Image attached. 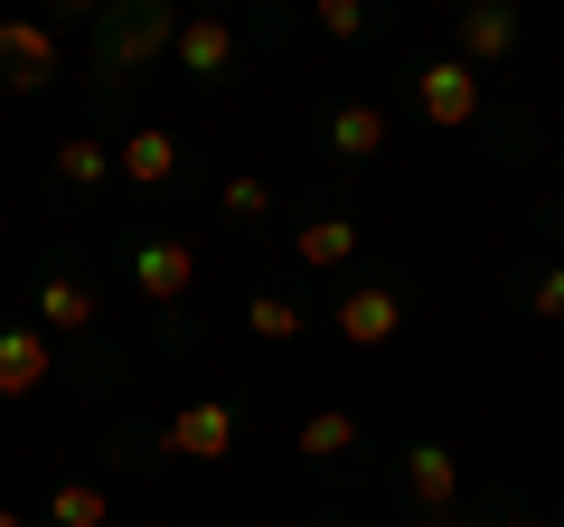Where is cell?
Masks as SVG:
<instances>
[{
	"label": "cell",
	"instance_id": "cell-3",
	"mask_svg": "<svg viewBox=\"0 0 564 527\" xmlns=\"http://www.w3.org/2000/svg\"><path fill=\"white\" fill-rule=\"evenodd\" d=\"M180 462H226L236 452V406H217V396H198V406H180L170 415V433H161Z\"/></svg>",
	"mask_w": 564,
	"mask_h": 527
},
{
	"label": "cell",
	"instance_id": "cell-6",
	"mask_svg": "<svg viewBox=\"0 0 564 527\" xmlns=\"http://www.w3.org/2000/svg\"><path fill=\"white\" fill-rule=\"evenodd\" d=\"M132 283L151 292V302H188V283H198V255H188L180 236H151L132 255Z\"/></svg>",
	"mask_w": 564,
	"mask_h": 527
},
{
	"label": "cell",
	"instance_id": "cell-16",
	"mask_svg": "<svg viewBox=\"0 0 564 527\" xmlns=\"http://www.w3.org/2000/svg\"><path fill=\"white\" fill-rule=\"evenodd\" d=\"M104 170H113V151H104L95 132H76V142H57V180H66V189H95Z\"/></svg>",
	"mask_w": 564,
	"mask_h": 527
},
{
	"label": "cell",
	"instance_id": "cell-14",
	"mask_svg": "<svg viewBox=\"0 0 564 527\" xmlns=\"http://www.w3.org/2000/svg\"><path fill=\"white\" fill-rule=\"evenodd\" d=\"M292 443H302L311 462H339V452L358 443V415H348V406H321V415H302V433H292Z\"/></svg>",
	"mask_w": 564,
	"mask_h": 527
},
{
	"label": "cell",
	"instance_id": "cell-5",
	"mask_svg": "<svg viewBox=\"0 0 564 527\" xmlns=\"http://www.w3.org/2000/svg\"><path fill=\"white\" fill-rule=\"evenodd\" d=\"M47 367H57V348H47V330H0V396L20 406V396H39L47 386Z\"/></svg>",
	"mask_w": 564,
	"mask_h": 527
},
{
	"label": "cell",
	"instance_id": "cell-13",
	"mask_svg": "<svg viewBox=\"0 0 564 527\" xmlns=\"http://www.w3.org/2000/svg\"><path fill=\"white\" fill-rule=\"evenodd\" d=\"M292 255H302L311 273H329V264H348V255H358V226H348V217H311L302 236H292Z\"/></svg>",
	"mask_w": 564,
	"mask_h": 527
},
{
	"label": "cell",
	"instance_id": "cell-21",
	"mask_svg": "<svg viewBox=\"0 0 564 527\" xmlns=\"http://www.w3.org/2000/svg\"><path fill=\"white\" fill-rule=\"evenodd\" d=\"M0 527H20V508H0Z\"/></svg>",
	"mask_w": 564,
	"mask_h": 527
},
{
	"label": "cell",
	"instance_id": "cell-18",
	"mask_svg": "<svg viewBox=\"0 0 564 527\" xmlns=\"http://www.w3.org/2000/svg\"><path fill=\"white\" fill-rule=\"evenodd\" d=\"M263 207H273V189H263L254 170H236V180H226V217H263Z\"/></svg>",
	"mask_w": 564,
	"mask_h": 527
},
{
	"label": "cell",
	"instance_id": "cell-9",
	"mask_svg": "<svg viewBox=\"0 0 564 527\" xmlns=\"http://www.w3.org/2000/svg\"><path fill=\"white\" fill-rule=\"evenodd\" d=\"M113 170L132 189H170V180H180V142H170V132H132V142L113 151Z\"/></svg>",
	"mask_w": 564,
	"mask_h": 527
},
{
	"label": "cell",
	"instance_id": "cell-22",
	"mask_svg": "<svg viewBox=\"0 0 564 527\" xmlns=\"http://www.w3.org/2000/svg\"><path fill=\"white\" fill-rule=\"evenodd\" d=\"M555 180H564V151H555Z\"/></svg>",
	"mask_w": 564,
	"mask_h": 527
},
{
	"label": "cell",
	"instance_id": "cell-19",
	"mask_svg": "<svg viewBox=\"0 0 564 527\" xmlns=\"http://www.w3.org/2000/svg\"><path fill=\"white\" fill-rule=\"evenodd\" d=\"M358 29H367L358 0H321V39H358Z\"/></svg>",
	"mask_w": 564,
	"mask_h": 527
},
{
	"label": "cell",
	"instance_id": "cell-4",
	"mask_svg": "<svg viewBox=\"0 0 564 527\" xmlns=\"http://www.w3.org/2000/svg\"><path fill=\"white\" fill-rule=\"evenodd\" d=\"M395 330H404L395 283H358V292H339V340H348V348H386Z\"/></svg>",
	"mask_w": 564,
	"mask_h": 527
},
{
	"label": "cell",
	"instance_id": "cell-20",
	"mask_svg": "<svg viewBox=\"0 0 564 527\" xmlns=\"http://www.w3.org/2000/svg\"><path fill=\"white\" fill-rule=\"evenodd\" d=\"M536 311H545V321H564V273H545V283H536Z\"/></svg>",
	"mask_w": 564,
	"mask_h": 527
},
{
	"label": "cell",
	"instance_id": "cell-1",
	"mask_svg": "<svg viewBox=\"0 0 564 527\" xmlns=\"http://www.w3.org/2000/svg\"><path fill=\"white\" fill-rule=\"evenodd\" d=\"M414 104H423V122H433V132H470V122H480V66L433 57V66L414 76Z\"/></svg>",
	"mask_w": 564,
	"mask_h": 527
},
{
	"label": "cell",
	"instance_id": "cell-17",
	"mask_svg": "<svg viewBox=\"0 0 564 527\" xmlns=\"http://www.w3.org/2000/svg\"><path fill=\"white\" fill-rule=\"evenodd\" d=\"M245 330H254V340H302V302H282V292H254V302H245Z\"/></svg>",
	"mask_w": 564,
	"mask_h": 527
},
{
	"label": "cell",
	"instance_id": "cell-12",
	"mask_svg": "<svg viewBox=\"0 0 564 527\" xmlns=\"http://www.w3.org/2000/svg\"><path fill=\"white\" fill-rule=\"evenodd\" d=\"M329 151L339 161H377L386 151V104H339L329 114Z\"/></svg>",
	"mask_w": 564,
	"mask_h": 527
},
{
	"label": "cell",
	"instance_id": "cell-10",
	"mask_svg": "<svg viewBox=\"0 0 564 527\" xmlns=\"http://www.w3.org/2000/svg\"><path fill=\"white\" fill-rule=\"evenodd\" d=\"M180 66L188 76H236V29L226 20H180Z\"/></svg>",
	"mask_w": 564,
	"mask_h": 527
},
{
	"label": "cell",
	"instance_id": "cell-2",
	"mask_svg": "<svg viewBox=\"0 0 564 527\" xmlns=\"http://www.w3.org/2000/svg\"><path fill=\"white\" fill-rule=\"evenodd\" d=\"M0 85H10V95L57 85V29L47 20H0Z\"/></svg>",
	"mask_w": 564,
	"mask_h": 527
},
{
	"label": "cell",
	"instance_id": "cell-23",
	"mask_svg": "<svg viewBox=\"0 0 564 527\" xmlns=\"http://www.w3.org/2000/svg\"><path fill=\"white\" fill-rule=\"evenodd\" d=\"M433 527H452V518H433Z\"/></svg>",
	"mask_w": 564,
	"mask_h": 527
},
{
	"label": "cell",
	"instance_id": "cell-8",
	"mask_svg": "<svg viewBox=\"0 0 564 527\" xmlns=\"http://www.w3.org/2000/svg\"><path fill=\"white\" fill-rule=\"evenodd\" d=\"M518 47V10L508 0H470L462 10V66H499Z\"/></svg>",
	"mask_w": 564,
	"mask_h": 527
},
{
	"label": "cell",
	"instance_id": "cell-15",
	"mask_svg": "<svg viewBox=\"0 0 564 527\" xmlns=\"http://www.w3.org/2000/svg\"><path fill=\"white\" fill-rule=\"evenodd\" d=\"M47 518H57V527H104V518H113V499H104L95 481H57V499H47Z\"/></svg>",
	"mask_w": 564,
	"mask_h": 527
},
{
	"label": "cell",
	"instance_id": "cell-7",
	"mask_svg": "<svg viewBox=\"0 0 564 527\" xmlns=\"http://www.w3.org/2000/svg\"><path fill=\"white\" fill-rule=\"evenodd\" d=\"M404 490H414V508L443 518V508L462 499V462H452V443H414V452H404Z\"/></svg>",
	"mask_w": 564,
	"mask_h": 527
},
{
	"label": "cell",
	"instance_id": "cell-11",
	"mask_svg": "<svg viewBox=\"0 0 564 527\" xmlns=\"http://www.w3.org/2000/svg\"><path fill=\"white\" fill-rule=\"evenodd\" d=\"M95 283H76V273H47L39 283V330H95Z\"/></svg>",
	"mask_w": 564,
	"mask_h": 527
}]
</instances>
